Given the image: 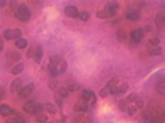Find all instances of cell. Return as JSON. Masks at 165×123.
Instances as JSON below:
<instances>
[{
  "label": "cell",
  "mask_w": 165,
  "mask_h": 123,
  "mask_svg": "<svg viewBox=\"0 0 165 123\" xmlns=\"http://www.w3.org/2000/svg\"><path fill=\"white\" fill-rule=\"evenodd\" d=\"M15 16L20 22L25 23V22L29 21V19H30V17H31V13H30V11H29L28 6L26 5V4L22 3L16 8Z\"/></svg>",
  "instance_id": "6da1fadb"
},
{
  "label": "cell",
  "mask_w": 165,
  "mask_h": 123,
  "mask_svg": "<svg viewBox=\"0 0 165 123\" xmlns=\"http://www.w3.org/2000/svg\"><path fill=\"white\" fill-rule=\"evenodd\" d=\"M50 63L53 64L56 68H58L59 74L65 73L67 69V62L60 55H52L50 56Z\"/></svg>",
  "instance_id": "7a4b0ae2"
},
{
  "label": "cell",
  "mask_w": 165,
  "mask_h": 123,
  "mask_svg": "<svg viewBox=\"0 0 165 123\" xmlns=\"http://www.w3.org/2000/svg\"><path fill=\"white\" fill-rule=\"evenodd\" d=\"M22 36V31L18 28H14V29H6L3 33V38L8 41L11 40H17V39L21 38Z\"/></svg>",
  "instance_id": "3957f363"
},
{
  "label": "cell",
  "mask_w": 165,
  "mask_h": 123,
  "mask_svg": "<svg viewBox=\"0 0 165 123\" xmlns=\"http://www.w3.org/2000/svg\"><path fill=\"white\" fill-rule=\"evenodd\" d=\"M33 90H35V84L30 83V84H28V85L22 87L21 90L19 91V93H18V96H19L21 99H26L28 96H30V94L33 92Z\"/></svg>",
  "instance_id": "277c9868"
},
{
  "label": "cell",
  "mask_w": 165,
  "mask_h": 123,
  "mask_svg": "<svg viewBox=\"0 0 165 123\" xmlns=\"http://www.w3.org/2000/svg\"><path fill=\"white\" fill-rule=\"evenodd\" d=\"M0 115L3 117H8L12 115H17V112L13 110L12 108H10V106L8 104H0Z\"/></svg>",
  "instance_id": "5b68a950"
},
{
  "label": "cell",
  "mask_w": 165,
  "mask_h": 123,
  "mask_svg": "<svg viewBox=\"0 0 165 123\" xmlns=\"http://www.w3.org/2000/svg\"><path fill=\"white\" fill-rule=\"evenodd\" d=\"M142 38H143L142 28H136L134 30H132V33H131V39H132V41L135 44H138V43L141 42Z\"/></svg>",
  "instance_id": "8992f818"
},
{
  "label": "cell",
  "mask_w": 165,
  "mask_h": 123,
  "mask_svg": "<svg viewBox=\"0 0 165 123\" xmlns=\"http://www.w3.org/2000/svg\"><path fill=\"white\" fill-rule=\"evenodd\" d=\"M64 13H65V15L68 16V17H70V18H78V16H80L78 8L73 5L66 6V8H64Z\"/></svg>",
  "instance_id": "52a82bcc"
},
{
  "label": "cell",
  "mask_w": 165,
  "mask_h": 123,
  "mask_svg": "<svg viewBox=\"0 0 165 123\" xmlns=\"http://www.w3.org/2000/svg\"><path fill=\"white\" fill-rule=\"evenodd\" d=\"M37 104L38 103L35 100H29L23 106V111L28 114H33L36 111V108H37Z\"/></svg>",
  "instance_id": "ba28073f"
},
{
  "label": "cell",
  "mask_w": 165,
  "mask_h": 123,
  "mask_svg": "<svg viewBox=\"0 0 165 123\" xmlns=\"http://www.w3.org/2000/svg\"><path fill=\"white\" fill-rule=\"evenodd\" d=\"M22 79L21 78H16L11 84V92L12 93H19V91L22 88Z\"/></svg>",
  "instance_id": "9c48e42d"
},
{
  "label": "cell",
  "mask_w": 165,
  "mask_h": 123,
  "mask_svg": "<svg viewBox=\"0 0 165 123\" xmlns=\"http://www.w3.org/2000/svg\"><path fill=\"white\" fill-rule=\"evenodd\" d=\"M119 4L117 3V2L115 1H111L109 3L106 4L105 6V11H107V12H109L111 14H113V15H116V12L119 10Z\"/></svg>",
  "instance_id": "30bf717a"
},
{
  "label": "cell",
  "mask_w": 165,
  "mask_h": 123,
  "mask_svg": "<svg viewBox=\"0 0 165 123\" xmlns=\"http://www.w3.org/2000/svg\"><path fill=\"white\" fill-rule=\"evenodd\" d=\"M42 58H43V48L40 45H38L35 49V52H33V58L35 60V62L37 64H40L42 61Z\"/></svg>",
  "instance_id": "8fae6325"
},
{
  "label": "cell",
  "mask_w": 165,
  "mask_h": 123,
  "mask_svg": "<svg viewBox=\"0 0 165 123\" xmlns=\"http://www.w3.org/2000/svg\"><path fill=\"white\" fill-rule=\"evenodd\" d=\"M21 54L19 52H16V51H8L6 53V58L8 61L11 62H15V63H18L19 61H21Z\"/></svg>",
  "instance_id": "7c38bea8"
},
{
  "label": "cell",
  "mask_w": 165,
  "mask_h": 123,
  "mask_svg": "<svg viewBox=\"0 0 165 123\" xmlns=\"http://www.w3.org/2000/svg\"><path fill=\"white\" fill-rule=\"evenodd\" d=\"M164 22H165L164 14L163 13H158L157 15H156V19H155L156 26H157L159 29H162L164 27Z\"/></svg>",
  "instance_id": "4fadbf2b"
},
{
  "label": "cell",
  "mask_w": 165,
  "mask_h": 123,
  "mask_svg": "<svg viewBox=\"0 0 165 123\" xmlns=\"http://www.w3.org/2000/svg\"><path fill=\"white\" fill-rule=\"evenodd\" d=\"M125 17L128 20H130V21H139L140 19V14L137 12V11H129V12H126L125 14Z\"/></svg>",
  "instance_id": "5bb4252c"
},
{
  "label": "cell",
  "mask_w": 165,
  "mask_h": 123,
  "mask_svg": "<svg viewBox=\"0 0 165 123\" xmlns=\"http://www.w3.org/2000/svg\"><path fill=\"white\" fill-rule=\"evenodd\" d=\"M26 120L24 119V117L20 116L19 114L15 115V117H11L10 119H8L5 123H25Z\"/></svg>",
  "instance_id": "9a60e30c"
},
{
  "label": "cell",
  "mask_w": 165,
  "mask_h": 123,
  "mask_svg": "<svg viewBox=\"0 0 165 123\" xmlns=\"http://www.w3.org/2000/svg\"><path fill=\"white\" fill-rule=\"evenodd\" d=\"M156 91H157L159 94L163 95L165 93V84H164V78H162L161 80H158L156 84Z\"/></svg>",
  "instance_id": "2e32d148"
},
{
  "label": "cell",
  "mask_w": 165,
  "mask_h": 123,
  "mask_svg": "<svg viewBox=\"0 0 165 123\" xmlns=\"http://www.w3.org/2000/svg\"><path fill=\"white\" fill-rule=\"evenodd\" d=\"M15 45H16V47H17V48L24 49V48H26V47H27V40H26V39H24V38H19V39H17V40H16Z\"/></svg>",
  "instance_id": "e0dca14e"
},
{
  "label": "cell",
  "mask_w": 165,
  "mask_h": 123,
  "mask_svg": "<svg viewBox=\"0 0 165 123\" xmlns=\"http://www.w3.org/2000/svg\"><path fill=\"white\" fill-rule=\"evenodd\" d=\"M24 70V64L23 63H18L15 67H13L12 69V74L14 75H19L20 73H22V71Z\"/></svg>",
  "instance_id": "ac0fdd59"
},
{
  "label": "cell",
  "mask_w": 165,
  "mask_h": 123,
  "mask_svg": "<svg viewBox=\"0 0 165 123\" xmlns=\"http://www.w3.org/2000/svg\"><path fill=\"white\" fill-rule=\"evenodd\" d=\"M56 95H59L61 98H66V97H68V95H69V92L67 91V89L65 88V87L58 88L56 90Z\"/></svg>",
  "instance_id": "d6986e66"
},
{
  "label": "cell",
  "mask_w": 165,
  "mask_h": 123,
  "mask_svg": "<svg viewBox=\"0 0 165 123\" xmlns=\"http://www.w3.org/2000/svg\"><path fill=\"white\" fill-rule=\"evenodd\" d=\"M113 14H111L109 12H107V11L103 10V11H98V12L96 13V17L99 18V19H107V18H110V17H113Z\"/></svg>",
  "instance_id": "ffe728a7"
},
{
  "label": "cell",
  "mask_w": 165,
  "mask_h": 123,
  "mask_svg": "<svg viewBox=\"0 0 165 123\" xmlns=\"http://www.w3.org/2000/svg\"><path fill=\"white\" fill-rule=\"evenodd\" d=\"M48 71H49V74H50L51 77H56L59 75L58 68H56L53 64H51L50 62H49V64H48Z\"/></svg>",
  "instance_id": "44dd1931"
},
{
  "label": "cell",
  "mask_w": 165,
  "mask_h": 123,
  "mask_svg": "<svg viewBox=\"0 0 165 123\" xmlns=\"http://www.w3.org/2000/svg\"><path fill=\"white\" fill-rule=\"evenodd\" d=\"M118 83H119V78H118V77H116V76L112 77V78H111L110 80L107 83V85H106V88L111 89V88H113V87H117Z\"/></svg>",
  "instance_id": "7402d4cb"
},
{
  "label": "cell",
  "mask_w": 165,
  "mask_h": 123,
  "mask_svg": "<svg viewBox=\"0 0 165 123\" xmlns=\"http://www.w3.org/2000/svg\"><path fill=\"white\" fill-rule=\"evenodd\" d=\"M44 109L48 112L49 114H52V115H55V114L56 113V108L55 106V104H52L51 102H47V103H45Z\"/></svg>",
  "instance_id": "603a6c76"
},
{
  "label": "cell",
  "mask_w": 165,
  "mask_h": 123,
  "mask_svg": "<svg viewBox=\"0 0 165 123\" xmlns=\"http://www.w3.org/2000/svg\"><path fill=\"white\" fill-rule=\"evenodd\" d=\"M36 120H37V122H39V123H46L48 121V116L45 115V114H43V113H40V114H38V115H36Z\"/></svg>",
  "instance_id": "cb8c5ba5"
},
{
  "label": "cell",
  "mask_w": 165,
  "mask_h": 123,
  "mask_svg": "<svg viewBox=\"0 0 165 123\" xmlns=\"http://www.w3.org/2000/svg\"><path fill=\"white\" fill-rule=\"evenodd\" d=\"M90 94H91V91L89 90H84L82 93V98L84 102H89L90 100Z\"/></svg>",
  "instance_id": "d4e9b609"
},
{
  "label": "cell",
  "mask_w": 165,
  "mask_h": 123,
  "mask_svg": "<svg viewBox=\"0 0 165 123\" xmlns=\"http://www.w3.org/2000/svg\"><path fill=\"white\" fill-rule=\"evenodd\" d=\"M129 102H126V100H120V101L118 102V106H119V109H120L122 112H125L126 111V109L129 108Z\"/></svg>",
  "instance_id": "484cf974"
},
{
  "label": "cell",
  "mask_w": 165,
  "mask_h": 123,
  "mask_svg": "<svg viewBox=\"0 0 165 123\" xmlns=\"http://www.w3.org/2000/svg\"><path fill=\"white\" fill-rule=\"evenodd\" d=\"M137 110L138 109L136 108V106H129V108L126 109V113H128V115L130 116H134L135 114L137 113Z\"/></svg>",
  "instance_id": "4316f807"
},
{
  "label": "cell",
  "mask_w": 165,
  "mask_h": 123,
  "mask_svg": "<svg viewBox=\"0 0 165 123\" xmlns=\"http://www.w3.org/2000/svg\"><path fill=\"white\" fill-rule=\"evenodd\" d=\"M138 99V94L135 92L131 93V94H129L128 96H126V101H132V102H135L136 100Z\"/></svg>",
  "instance_id": "83f0119b"
},
{
  "label": "cell",
  "mask_w": 165,
  "mask_h": 123,
  "mask_svg": "<svg viewBox=\"0 0 165 123\" xmlns=\"http://www.w3.org/2000/svg\"><path fill=\"white\" fill-rule=\"evenodd\" d=\"M118 88H119V92H120V94H124V93L128 92V90H129V88H130V86H129L128 83H123L122 85L119 86Z\"/></svg>",
  "instance_id": "f1b7e54d"
},
{
  "label": "cell",
  "mask_w": 165,
  "mask_h": 123,
  "mask_svg": "<svg viewBox=\"0 0 165 123\" xmlns=\"http://www.w3.org/2000/svg\"><path fill=\"white\" fill-rule=\"evenodd\" d=\"M150 53L151 55H161L162 54V49L160 48V47H155V48L151 49L150 50Z\"/></svg>",
  "instance_id": "f546056e"
},
{
  "label": "cell",
  "mask_w": 165,
  "mask_h": 123,
  "mask_svg": "<svg viewBox=\"0 0 165 123\" xmlns=\"http://www.w3.org/2000/svg\"><path fill=\"white\" fill-rule=\"evenodd\" d=\"M117 38H118V40L120 41V42H124V40H125V33H124L122 29L117 30Z\"/></svg>",
  "instance_id": "4dcf8cb0"
},
{
  "label": "cell",
  "mask_w": 165,
  "mask_h": 123,
  "mask_svg": "<svg viewBox=\"0 0 165 123\" xmlns=\"http://www.w3.org/2000/svg\"><path fill=\"white\" fill-rule=\"evenodd\" d=\"M108 95H109V89H107L106 87L99 91V96L101 98H106V97H108Z\"/></svg>",
  "instance_id": "1f68e13d"
},
{
  "label": "cell",
  "mask_w": 165,
  "mask_h": 123,
  "mask_svg": "<svg viewBox=\"0 0 165 123\" xmlns=\"http://www.w3.org/2000/svg\"><path fill=\"white\" fill-rule=\"evenodd\" d=\"M80 19L82 20V21H88V20L90 19V15H89V13L88 12H83L82 14H80Z\"/></svg>",
  "instance_id": "d6a6232c"
},
{
  "label": "cell",
  "mask_w": 165,
  "mask_h": 123,
  "mask_svg": "<svg viewBox=\"0 0 165 123\" xmlns=\"http://www.w3.org/2000/svg\"><path fill=\"white\" fill-rule=\"evenodd\" d=\"M150 44L151 45V46L157 47L158 45L160 44V39H159V38H157V37H154V38L150 39Z\"/></svg>",
  "instance_id": "836d02e7"
},
{
  "label": "cell",
  "mask_w": 165,
  "mask_h": 123,
  "mask_svg": "<svg viewBox=\"0 0 165 123\" xmlns=\"http://www.w3.org/2000/svg\"><path fill=\"white\" fill-rule=\"evenodd\" d=\"M109 94L120 95V92H119V88H118V87H113V88L109 89Z\"/></svg>",
  "instance_id": "e575fe53"
},
{
  "label": "cell",
  "mask_w": 165,
  "mask_h": 123,
  "mask_svg": "<svg viewBox=\"0 0 165 123\" xmlns=\"http://www.w3.org/2000/svg\"><path fill=\"white\" fill-rule=\"evenodd\" d=\"M78 88H80V86L76 85V84H73V85H68L66 89L68 92H74V91H76Z\"/></svg>",
  "instance_id": "d590c367"
},
{
  "label": "cell",
  "mask_w": 165,
  "mask_h": 123,
  "mask_svg": "<svg viewBox=\"0 0 165 123\" xmlns=\"http://www.w3.org/2000/svg\"><path fill=\"white\" fill-rule=\"evenodd\" d=\"M90 102H91L92 106H94V104L96 103V95L95 93L93 92V91H91V94H90Z\"/></svg>",
  "instance_id": "8d00e7d4"
},
{
  "label": "cell",
  "mask_w": 165,
  "mask_h": 123,
  "mask_svg": "<svg viewBox=\"0 0 165 123\" xmlns=\"http://www.w3.org/2000/svg\"><path fill=\"white\" fill-rule=\"evenodd\" d=\"M55 101H56V106H60V108H62V106H63L62 98H61L59 95H56V96H55Z\"/></svg>",
  "instance_id": "74e56055"
},
{
  "label": "cell",
  "mask_w": 165,
  "mask_h": 123,
  "mask_svg": "<svg viewBox=\"0 0 165 123\" xmlns=\"http://www.w3.org/2000/svg\"><path fill=\"white\" fill-rule=\"evenodd\" d=\"M48 87H49V89H51V90H52V91H56V89H58L59 88V87H58V83H56V81H51V83H49L48 84Z\"/></svg>",
  "instance_id": "f35d334b"
},
{
  "label": "cell",
  "mask_w": 165,
  "mask_h": 123,
  "mask_svg": "<svg viewBox=\"0 0 165 123\" xmlns=\"http://www.w3.org/2000/svg\"><path fill=\"white\" fill-rule=\"evenodd\" d=\"M135 106H136L137 109H143V101L138 98L136 101H135Z\"/></svg>",
  "instance_id": "ab89813d"
},
{
  "label": "cell",
  "mask_w": 165,
  "mask_h": 123,
  "mask_svg": "<svg viewBox=\"0 0 165 123\" xmlns=\"http://www.w3.org/2000/svg\"><path fill=\"white\" fill-rule=\"evenodd\" d=\"M4 97H5V90H4L3 87L0 86V101L3 100Z\"/></svg>",
  "instance_id": "60d3db41"
},
{
  "label": "cell",
  "mask_w": 165,
  "mask_h": 123,
  "mask_svg": "<svg viewBox=\"0 0 165 123\" xmlns=\"http://www.w3.org/2000/svg\"><path fill=\"white\" fill-rule=\"evenodd\" d=\"M33 52H35V48L33 47H30V48L28 49V51H27V58H33Z\"/></svg>",
  "instance_id": "b9f144b4"
},
{
  "label": "cell",
  "mask_w": 165,
  "mask_h": 123,
  "mask_svg": "<svg viewBox=\"0 0 165 123\" xmlns=\"http://www.w3.org/2000/svg\"><path fill=\"white\" fill-rule=\"evenodd\" d=\"M81 123H92V119L91 117H84L82 122Z\"/></svg>",
  "instance_id": "7bdbcfd3"
},
{
  "label": "cell",
  "mask_w": 165,
  "mask_h": 123,
  "mask_svg": "<svg viewBox=\"0 0 165 123\" xmlns=\"http://www.w3.org/2000/svg\"><path fill=\"white\" fill-rule=\"evenodd\" d=\"M73 109L75 112H82V106H81V103H76Z\"/></svg>",
  "instance_id": "ee69618b"
},
{
  "label": "cell",
  "mask_w": 165,
  "mask_h": 123,
  "mask_svg": "<svg viewBox=\"0 0 165 123\" xmlns=\"http://www.w3.org/2000/svg\"><path fill=\"white\" fill-rule=\"evenodd\" d=\"M151 30H153V27H151V25H146V26L143 27V29H142V31H148V33H150Z\"/></svg>",
  "instance_id": "f6af8a7d"
},
{
  "label": "cell",
  "mask_w": 165,
  "mask_h": 123,
  "mask_svg": "<svg viewBox=\"0 0 165 123\" xmlns=\"http://www.w3.org/2000/svg\"><path fill=\"white\" fill-rule=\"evenodd\" d=\"M3 48H4V43H3V38L0 36V52L3 50Z\"/></svg>",
  "instance_id": "bcb514c9"
},
{
  "label": "cell",
  "mask_w": 165,
  "mask_h": 123,
  "mask_svg": "<svg viewBox=\"0 0 165 123\" xmlns=\"http://www.w3.org/2000/svg\"><path fill=\"white\" fill-rule=\"evenodd\" d=\"M6 3H8L6 0H0V8H4L6 5Z\"/></svg>",
  "instance_id": "7dc6e473"
},
{
  "label": "cell",
  "mask_w": 165,
  "mask_h": 123,
  "mask_svg": "<svg viewBox=\"0 0 165 123\" xmlns=\"http://www.w3.org/2000/svg\"><path fill=\"white\" fill-rule=\"evenodd\" d=\"M72 123H76V122H74V121H72Z\"/></svg>",
  "instance_id": "c3c4849f"
},
{
  "label": "cell",
  "mask_w": 165,
  "mask_h": 123,
  "mask_svg": "<svg viewBox=\"0 0 165 123\" xmlns=\"http://www.w3.org/2000/svg\"><path fill=\"white\" fill-rule=\"evenodd\" d=\"M46 123H51V122H46Z\"/></svg>",
  "instance_id": "681fc988"
}]
</instances>
